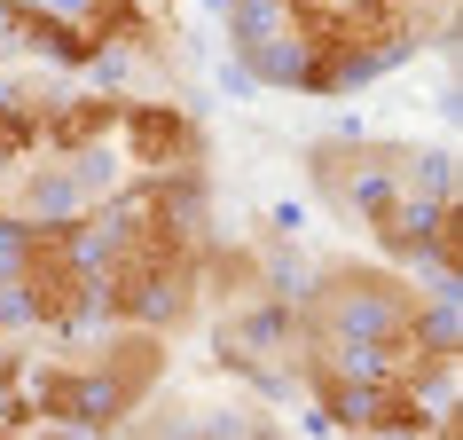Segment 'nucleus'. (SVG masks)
I'll list each match as a JSON object with an SVG mask.
<instances>
[{"mask_svg":"<svg viewBox=\"0 0 463 440\" xmlns=\"http://www.w3.org/2000/svg\"><path fill=\"white\" fill-rule=\"evenodd\" d=\"M126 126V158L149 173H173V166H189L196 158V119L189 110H165V102H142V110H118Z\"/></svg>","mask_w":463,"mask_h":440,"instance_id":"nucleus-1","label":"nucleus"}]
</instances>
